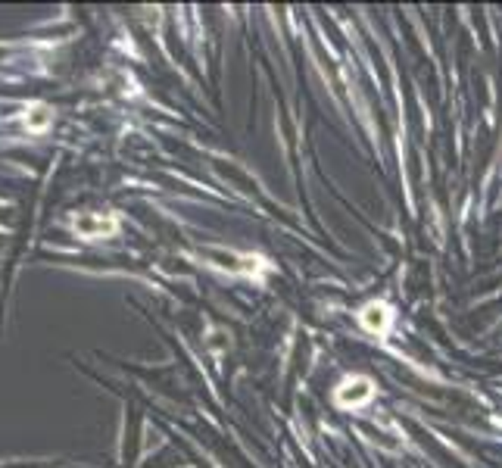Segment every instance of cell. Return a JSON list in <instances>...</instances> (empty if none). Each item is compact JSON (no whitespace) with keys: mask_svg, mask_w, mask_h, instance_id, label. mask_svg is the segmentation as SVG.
Wrapping results in <instances>:
<instances>
[{"mask_svg":"<svg viewBox=\"0 0 502 468\" xmlns=\"http://www.w3.org/2000/svg\"><path fill=\"white\" fill-rule=\"evenodd\" d=\"M75 232H81V234H88V237H100V234H109V232H115V222H109V219H75Z\"/></svg>","mask_w":502,"mask_h":468,"instance_id":"cell-1","label":"cell"},{"mask_svg":"<svg viewBox=\"0 0 502 468\" xmlns=\"http://www.w3.org/2000/svg\"><path fill=\"white\" fill-rule=\"evenodd\" d=\"M25 122H29V128H35V131H41V128H47V122H50V113H47V106H31L29 110V116H25Z\"/></svg>","mask_w":502,"mask_h":468,"instance_id":"cell-2","label":"cell"}]
</instances>
